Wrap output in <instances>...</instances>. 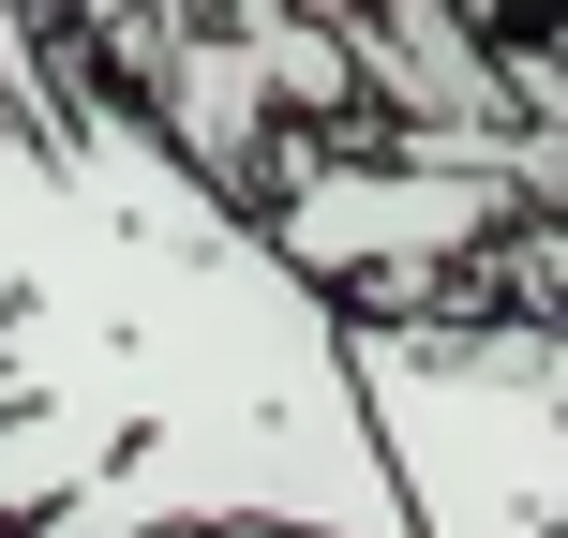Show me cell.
Masks as SVG:
<instances>
[{
	"instance_id": "6da1fadb",
	"label": "cell",
	"mask_w": 568,
	"mask_h": 538,
	"mask_svg": "<svg viewBox=\"0 0 568 538\" xmlns=\"http://www.w3.org/2000/svg\"><path fill=\"white\" fill-rule=\"evenodd\" d=\"M344 389L404 494V538H568V329L344 314Z\"/></svg>"
},
{
	"instance_id": "277c9868",
	"label": "cell",
	"mask_w": 568,
	"mask_h": 538,
	"mask_svg": "<svg viewBox=\"0 0 568 538\" xmlns=\"http://www.w3.org/2000/svg\"><path fill=\"white\" fill-rule=\"evenodd\" d=\"M494 255H509V284H524L539 314H568V210H524V225L494 240Z\"/></svg>"
},
{
	"instance_id": "7a4b0ae2",
	"label": "cell",
	"mask_w": 568,
	"mask_h": 538,
	"mask_svg": "<svg viewBox=\"0 0 568 538\" xmlns=\"http://www.w3.org/2000/svg\"><path fill=\"white\" fill-rule=\"evenodd\" d=\"M524 225V195L494 165H434V150H404V165H344V150H284V195H270V255L300 284H389V300H419V270L449 255H494V240Z\"/></svg>"
},
{
	"instance_id": "5b68a950",
	"label": "cell",
	"mask_w": 568,
	"mask_h": 538,
	"mask_svg": "<svg viewBox=\"0 0 568 538\" xmlns=\"http://www.w3.org/2000/svg\"><path fill=\"white\" fill-rule=\"evenodd\" d=\"M30 16H135V0H30Z\"/></svg>"
},
{
	"instance_id": "3957f363",
	"label": "cell",
	"mask_w": 568,
	"mask_h": 538,
	"mask_svg": "<svg viewBox=\"0 0 568 538\" xmlns=\"http://www.w3.org/2000/svg\"><path fill=\"white\" fill-rule=\"evenodd\" d=\"M0 135H60V60L30 0H0Z\"/></svg>"
}]
</instances>
